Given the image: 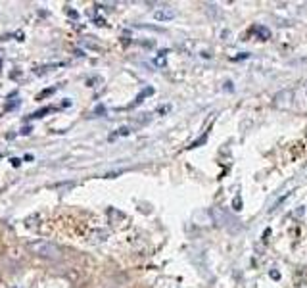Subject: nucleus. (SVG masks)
Instances as JSON below:
<instances>
[{"label":"nucleus","instance_id":"nucleus-1","mask_svg":"<svg viewBox=\"0 0 307 288\" xmlns=\"http://www.w3.org/2000/svg\"><path fill=\"white\" fill-rule=\"evenodd\" d=\"M31 254H35L37 258H43V259H52V261H56V259H62V252H60V248L56 244H52V242H46V240H33L27 244Z\"/></svg>","mask_w":307,"mask_h":288},{"label":"nucleus","instance_id":"nucleus-2","mask_svg":"<svg viewBox=\"0 0 307 288\" xmlns=\"http://www.w3.org/2000/svg\"><path fill=\"white\" fill-rule=\"evenodd\" d=\"M212 215H213V221H215L217 227H221V229H227L231 230V232H238V230L242 229L240 221L234 215H231V211H227L225 208H213Z\"/></svg>","mask_w":307,"mask_h":288},{"label":"nucleus","instance_id":"nucleus-3","mask_svg":"<svg viewBox=\"0 0 307 288\" xmlns=\"http://www.w3.org/2000/svg\"><path fill=\"white\" fill-rule=\"evenodd\" d=\"M294 102V93L290 88H284V91H280V93L275 94V98H273V104H275V108L278 110H288L292 106Z\"/></svg>","mask_w":307,"mask_h":288},{"label":"nucleus","instance_id":"nucleus-4","mask_svg":"<svg viewBox=\"0 0 307 288\" xmlns=\"http://www.w3.org/2000/svg\"><path fill=\"white\" fill-rule=\"evenodd\" d=\"M175 15H177V12L173 10V8L165 6V8H161V10H158V12L154 14V17H156L158 22H169V20H173Z\"/></svg>","mask_w":307,"mask_h":288},{"label":"nucleus","instance_id":"nucleus-5","mask_svg":"<svg viewBox=\"0 0 307 288\" xmlns=\"http://www.w3.org/2000/svg\"><path fill=\"white\" fill-rule=\"evenodd\" d=\"M256 33L259 37H263V41H267V39L271 37V31L267 27H256Z\"/></svg>","mask_w":307,"mask_h":288},{"label":"nucleus","instance_id":"nucleus-6","mask_svg":"<svg viewBox=\"0 0 307 288\" xmlns=\"http://www.w3.org/2000/svg\"><path fill=\"white\" fill-rule=\"evenodd\" d=\"M234 209H242V200L238 198V196L234 198Z\"/></svg>","mask_w":307,"mask_h":288},{"label":"nucleus","instance_id":"nucleus-7","mask_svg":"<svg viewBox=\"0 0 307 288\" xmlns=\"http://www.w3.org/2000/svg\"><path fill=\"white\" fill-rule=\"evenodd\" d=\"M271 277H273V279H280V273H278V271H271Z\"/></svg>","mask_w":307,"mask_h":288}]
</instances>
